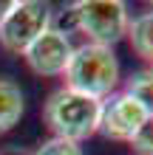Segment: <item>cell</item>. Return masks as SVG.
I'll list each match as a JSON object with an SVG mask.
<instances>
[{
	"mask_svg": "<svg viewBox=\"0 0 153 155\" xmlns=\"http://www.w3.org/2000/svg\"><path fill=\"white\" fill-rule=\"evenodd\" d=\"M128 23L130 12L128 3H122V0H77L65 8V14H60L57 25H51V28L62 34L79 31L85 34V42L113 48L119 40H125Z\"/></svg>",
	"mask_w": 153,
	"mask_h": 155,
	"instance_id": "6da1fadb",
	"label": "cell"
},
{
	"mask_svg": "<svg viewBox=\"0 0 153 155\" xmlns=\"http://www.w3.org/2000/svg\"><path fill=\"white\" fill-rule=\"evenodd\" d=\"M62 76H65V87L85 93L96 102H105L108 96H113L119 90L122 65L113 48L82 42V45H74V54H71Z\"/></svg>",
	"mask_w": 153,
	"mask_h": 155,
	"instance_id": "7a4b0ae2",
	"label": "cell"
},
{
	"mask_svg": "<svg viewBox=\"0 0 153 155\" xmlns=\"http://www.w3.org/2000/svg\"><path fill=\"white\" fill-rule=\"evenodd\" d=\"M99 110H102V102L62 85L46 99L43 121H46L54 138L82 144L99 130Z\"/></svg>",
	"mask_w": 153,
	"mask_h": 155,
	"instance_id": "3957f363",
	"label": "cell"
},
{
	"mask_svg": "<svg viewBox=\"0 0 153 155\" xmlns=\"http://www.w3.org/2000/svg\"><path fill=\"white\" fill-rule=\"evenodd\" d=\"M54 25V12L43 0H12L0 17V48L23 57V51Z\"/></svg>",
	"mask_w": 153,
	"mask_h": 155,
	"instance_id": "277c9868",
	"label": "cell"
},
{
	"mask_svg": "<svg viewBox=\"0 0 153 155\" xmlns=\"http://www.w3.org/2000/svg\"><path fill=\"white\" fill-rule=\"evenodd\" d=\"M148 113L142 110V104L136 99H130L125 90H116L113 96H108L99 110V135H105L108 141H122L130 144V138L139 133V127L145 124Z\"/></svg>",
	"mask_w": 153,
	"mask_h": 155,
	"instance_id": "5b68a950",
	"label": "cell"
},
{
	"mask_svg": "<svg viewBox=\"0 0 153 155\" xmlns=\"http://www.w3.org/2000/svg\"><path fill=\"white\" fill-rule=\"evenodd\" d=\"M71 54H74L71 37L62 34V31H57V28H48L46 34H40V37L23 51V62L29 65L31 74L54 79V76L65 74Z\"/></svg>",
	"mask_w": 153,
	"mask_h": 155,
	"instance_id": "8992f818",
	"label": "cell"
},
{
	"mask_svg": "<svg viewBox=\"0 0 153 155\" xmlns=\"http://www.w3.org/2000/svg\"><path fill=\"white\" fill-rule=\"evenodd\" d=\"M26 113V96L17 82L0 79V135L14 130Z\"/></svg>",
	"mask_w": 153,
	"mask_h": 155,
	"instance_id": "52a82bcc",
	"label": "cell"
},
{
	"mask_svg": "<svg viewBox=\"0 0 153 155\" xmlns=\"http://www.w3.org/2000/svg\"><path fill=\"white\" fill-rule=\"evenodd\" d=\"M125 40H128L130 51L136 54L142 62H153V8L130 17Z\"/></svg>",
	"mask_w": 153,
	"mask_h": 155,
	"instance_id": "ba28073f",
	"label": "cell"
},
{
	"mask_svg": "<svg viewBox=\"0 0 153 155\" xmlns=\"http://www.w3.org/2000/svg\"><path fill=\"white\" fill-rule=\"evenodd\" d=\"M122 90L130 99H136L148 116H153V71L150 68H142V71H136V74H130L128 79H125Z\"/></svg>",
	"mask_w": 153,
	"mask_h": 155,
	"instance_id": "9c48e42d",
	"label": "cell"
},
{
	"mask_svg": "<svg viewBox=\"0 0 153 155\" xmlns=\"http://www.w3.org/2000/svg\"><path fill=\"white\" fill-rule=\"evenodd\" d=\"M34 155H85V150L77 141H65V138H54L51 135L34 150Z\"/></svg>",
	"mask_w": 153,
	"mask_h": 155,
	"instance_id": "30bf717a",
	"label": "cell"
},
{
	"mask_svg": "<svg viewBox=\"0 0 153 155\" xmlns=\"http://www.w3.org/2000/svg\"><path fill=\"white\" fill-rule=\"evenodd\" d=\"M130 150L136 155H153V116L145 118V124L139 127V133L130 138Z\"/></svg>",
	"mask_w": 153,
	"mask_h": 155,
	"instance_id": "8fae6325",
	"label": "cell"
},
{
	"mask_svg": "<svg viewBox=\"0 0 153 155\" xmlns=\"http://www.w3.org/2000/svg\"><path fill=\"white\" fill-rule=\"evenodd\" d=\"M0 155H34V152L23 150V147H6V150H0Z\"/></svg>",
	"mask_w": 153,
	"mask_h": 155,
	"instance_id": "7c38bea8",
	"label": "cell"
},
{
	"mask_svg": "<svg viewBox=\"0 0 153 155\" xmlns=\"http://www.w3.org/2000/svg\"><path fill=\"white\" fill-rule=\"evenodd\" d=\"M6 8H9V3H0V17L6 14Z\"/></svg>",
	"mask_w": 153,
	"mask_h": 155,
	"instance_id": "4fadbf2b",
	"label": "cell"
},
{
	"mask_svg": "<svg viewBox=\"0 0 153 155\" xmlns=\"http://www.w3.org/2000/svg\"><path fill=\"white\" fill-rule=\"evenodd\" d=\"M150 71H153V62H150Z\"/></svg>",
	"mask_w": 153,
	"mask_h": 155,
	"instance_id": "5bb4252c",
	"label": "cell"
}]
</instances>
